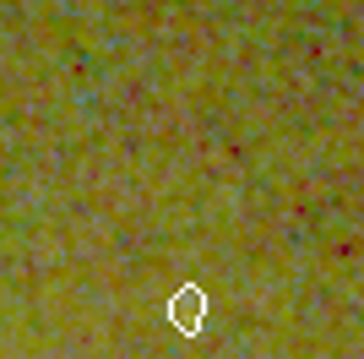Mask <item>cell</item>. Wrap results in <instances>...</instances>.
I'll list each match as a JSON object with an SVG mask.
<instances>
[{
  "instance_id": "1",
  "label": "cell",
  "mask_w": 364,
  "mask_h": 359,
  "mask_svg": "<svg viewBox=\"0 0 364 359\" xmlns=\"http://www.w3.org/2000/svg\"><path fill=\"white\" fill-rule=\"evenodd\" d=\"M201 321H207V288L201 283H180L174 299H168V327L180 332V338H196Z\"/></svg>"
}]
</instances>
